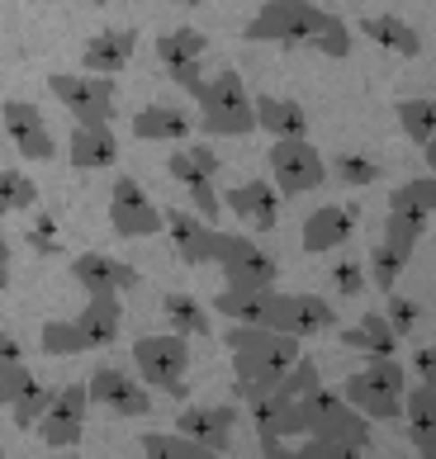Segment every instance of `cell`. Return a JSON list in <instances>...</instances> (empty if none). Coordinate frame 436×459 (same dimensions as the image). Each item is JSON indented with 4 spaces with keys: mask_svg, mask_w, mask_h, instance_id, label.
<instances>
[{
    "mask_svg": "<svg viewBox=\"0 0 436 459\" xmlns=\"http://www.w3.org/2000/svg\"><path fill=\"white\" fill-rule=\"evenodd\" d=\"M33 5H48V0H33Z\"/></svg>",
    "mask_w": 436,
    "mask_h": 459,
    "instance_id": "9f6ffc18",
    "label": "cell"
},
{
    "mask_svg": "<svg viewBox=\"0 0 436 459\" xmlns=\"http://www.w3.org/2000/svg\"><path fill=\"white\" fill-rule=\"evenodd\" d=\"M389 213H408V218H432L436 213V176H417L404 180L389 195Z\"/></svg>",
    "mask_w": 436,
    "mask_h": 459,
    "instance_id": "d6a6232c",
    "label": "cell"
},
{
    "mask_svg": "<svg viewBox=\"0 0 436 459\" xmlns=\"http://www.w3.org/2000/svg\"><path fill=\"white\" fill-rule=\"evenodd\" d=\"M389 322H394V332H398V336L413 332V322H417V303H413V299H394V294H389Z\"/></svg>",
    "mask_w": 436,
    "mask_h": 459,
    "instance_id": "bcb514c9",
    "label": "cell"
},
{
    "mask_svg": "<svg viewBox=\"0 0 436 459\" xmlns=\"http://www.w3.org/2000/svg\"><path fill=\"white\" fill-rule=\"evenodd\" d=\"M143 459H223L209 446L190 440L186 431H147L143 436Z\"/></svg>",
    "mask_w": 436,
    "mask_h": 459,
    "instance_id": "1f68e13d",
    "label": "cell"
},
{
    "mask_svg": "<svg viewBox=\"0 0 436 459\" xmlns=\"http://www.w3.org/2000/svg\"><path fill=\"white\" fill-rule=\"evenodd\" d=\"M304 412H309V436H323V440H337V446H356L365 450L371 446V417L361 407H351L342 398V388H313L304 398Z\"/></svg>",
    "mask_w": 436,
    "mask_h": 459,
    "instance_id": "5b68a950",
    "label": "cell"
},
{
    "mask_svg": "<svg viewBox=\"0 0 436 459\" xmlns=\"http://www.w3.org/2000/svg\"><path fill=\"white\" fill-rule=\"evenodd\" d=\"M251 427L257 436H284V440H304L309 436V412H304V398H290V394H261L251 398Z\"/></svg>",
    "mask_w": 436,
    "mask_h": 459,
    "instance_id": "9a60e30c",
    "label": "cell"
},
{
    "mask_svg": "<svg viewBox=\"0 0 436 459\" xmlns=\"http://www.w3.org/2000/svg\"><path fill=\"white\" fill-rule=\"evenodd\" d=\"M280 190L275 185H266V180H247L238 185V190H228V209L242 218L247 228H261V232H271L280 223Z\"/></svg>",
    "mask_w": 436,
    "mask_h": 459,
    "instance_id": "7402d4cb",
    "label": "cell"
},
{
    "mask_svg": "<svg viewBox=\"0 0 436 459\" xmlns=\"http://www.w3.org/2000/svg\"><path fill=\"white\" fill-rule=\"evenodd\" d=\"M266 327L275 332H290L299 342H309V336H323L337 327V308H332L327 299L318 294H280L275 289V303H271V322Z\"/></svg>",
    "mask_w": 436,
    "mask_h": 459,
    "instance_id": "8fae6325",
    "label": "cell"
},
{
    "mask_svg": "<svg viewBox=\"0 0 436 459\" xmlns=\"http://www.w3.org/2000/svg\"><path fill=\"white\" fill-rule=\"evenodd\" d=\"M313 388H323V369H318L313 355H299V360L284 369V379H280V394H290V398H309Z\"/></svg>",
    "mask_w": 436,
    "mask_h": 459,
    "instance_id": "ab89813d",
    "label": "cell"
},
{
    "mask_svg": "<svg viewBox=\"0 0 436 459\" xmlns=\"http://www.w3.org/2000/svg\"><path fill=\"white\" fill-rule=\"evenodd\" d=\"M86 388H91L95 407H109V417H147L153 412V388L143 379H128V374L114 369V365H100L86 379Z\"/></svg>",
    "mask_w": 436,
    "mask_h": 459,
    "instance_id": "4fadbf2b",
    "label": "cell"
},
{
    "mask_svg": "<svg viewBox=\"0 0 436 459\" xmlns=\"http://www.w3.org/2000/svg\"><path fill=\"white\" fill-rule=\"evenodd\" d=\"M29 384H33V369L24 365V355H10V360H0V407H10Z\"/></svg>",
    "mask_w": 436,
    "mask_h": 459,
    "instance_id": "b9f144b4",
    "label": "cell"
},
{
    "mask_svg": "<svg viewBox=\"0 0 436 459\" xmlns=\"http://www.w3.org/2000/svg\"><path fill=\"white\" fill-rule=\"evenodd\" d=\"M271 176L284 199H299L327 180V161L309 138H275L271 143Z\"/></svg>",
    "mask_w": 436,
    "mask_h": 459,
    "instance_id": "52a82bcc",
    "label": "cell"
},
{
    "mask_svg": "<svg viewBox=\"0 0 436 459\" xmlns=\"http://www.w3.org/2000/svg\"><path fill=\"white\" fill-rule=\"evenodd\" d=\"M408 440L423 459H436V431H408Z\"/></svg>",
    "mask_w": 436,
    "mask_h": 459,
    "instance_id": "681fc988",
    "label": "cell"
},
{
    "mask_svg": "<svg viewBox=\"0 0 436 459\" xmlns=\"http://www.w3.org/2000/svg\"><path fill=\"white\" fill-rule=\"evenodd\" d=\"M133 138L143 143H186L190 138V114L176 105H147L133 114Z\"/></svg>",
    "mask_w": 436,
    "mask_h": 459,
    "instance_id": "484cf974",
    "label": "cell"
},
{
    "mask_svg": "<svg viewBox=\"0 0 436 459\" xmlns=\"http://www.w3.org/2000/svg\"><path fill=\"white\" fill-rule=\"evenodd\" d=\"M133 53H138V29H105V33H95V39L86 43L81 66L95 72V76H119L124 66L133 62Z\"/></svg>",
    "mask_w": 436,
    "mask_h": 459,
    "instance_id": "ffe728a7",
    "label": "cell"
},
{
    "mask_svg": "<svg viewBox=\"0 0 436 459\" xmlns=\"http://www.w3.org/2000/svg\"><path fill=\"white\" fill-rule=\"evenodd\" d=\"M423 232H427V218H408V213L384 218V237L371 247V280H375L379 294H394V284L408 270L413 247L423 242Z\"/></svg>",
    "mask_w": 436,
    "mask_h": 459,
    "instance_id": "8992f818",
    "label": "cell"
},
{
    "mask_svg": "<svg viewBox=\"0 0 436 459\" xmlns=\"http://www.w3.org/2000/svg\"><path fill=\"white\" fill-rule=\"evenodd\" d=\"M72 322H76L81 346H86V351H105V346L119 342L124 303H119V294H95L86 308H81V317H72Z\"/></svg>",
    "mask_w": 436,
    "mask_h": 459,
    "instance_id": "d6986e66",
    "label": "cell"
},
{
    "mask_svg": "<svg viewBox=\"0 0 436 459\" xmlns=\"http://www.w3.org/2000/svg\"><path fill=\"white\" fill-rule=\"evenodd\" d=\"M361 29H365V39H375L379 48H389V53H398V57H417V53H423V39H417V29L404 24L398 14H371V20H365Z\"/></svg>",
    "mask_w": 436,
    "mask_h": 459,
    "instance_id": "4dcf8cb0",
    "label": "cell"
},
{
    "mask_svg": "<svg viewBox=\"0 0 436 459\" xmlns=\"http://www.w3.org/2000/svg\"><path fill=\"white\" fill-rule=\"evenodd\" d=\"M66 157H72L76 171H105V166L119 161V138H114L109 124H76Z\"/></svg>",
    "mask_w": 436,
    "mask_h": 459,
    "instance_id": "44dd1931",
    "label": "cell"
},
{
    "mask_svg": "<svg viewBox=\"0 0 436 459\" xmlns=\"http://www.w3.org/2000/svg\"><path fill=\"white\" fill-rule=\"evenodd\" d=\"M257 128L271 138H309V114L299 109V100L257 95Z\"/></svg>",
    "mask_w": 436,
    "mask_h": 459,
    "instance_id": "83f0119b",
    "label": "cell"
},
{
    "mask_svg": "<svg viewBox=\"0 0 436 459\" xmlns=\"http://www.w3.org/2000/svg\"><path fill=\"white\" fill-rule=\"evenodd\" d=\"M342 398H346L351 407H361L371 421H398V417H404V394H398V388H389V384H379L371 369L346 374Z\"/></svg>",
    "mask_w": 436,
    "mask_h": 459,
    "instance_id": "ac0fdd59",
    "label": "cell"
},
{
    "mask_svg": "<svg viewBox=\"0 0 436 459\" xmlns=\"http://www.w3.org/2000/svg\"><path fill=\"white\" fill-rule=\"evenodd\" d=\"M232 421H238L232 407H186V412L176 417V431H186L190 440L209 446L214 455H223L232 446Z\"/></svg>",
    "mask_w": 436,
    "mask_h": 459,
    "instance_id": "cb8c5ba5",
    "label": "cell"
},
{
    "mask_svg": "<svg viewBox=\"0 0 436 459\" xmlns=\"http://www.w3.org/2000/svg\"><path fill=\"white\" fill-rule=\"evenodd\" d=\"M10 261H14V251H10V237L0 232V289L10 284Z\"/></svg>",
    "mask_w": 436,
    "mask_h": 459,
    "instance_id": "f907efd6",
    "label": "cell"
},
{
    "mask_svg": "<svg viewBox=\"0 0 436 459\" xmlns=\"http://www.w3.org/2000/svg\"><path fill=\"white\" fill-rule=\"evenodd\" d=\"M95 5H109V0H95Z\"/></svg>",
    "mask_w": 436,
    "mask_h": 459,
    "instance_id": "6f0895ef",
    "label": "cell"
},
{
    "mask_svg": "<svg viewBox=\"0 0 436 459\" xmlns=\"http://www.w3.org/2000/svg\"><path fill=\"white\" fill-rule=\"evenodd\" d=\"M48 459H76V455H48Z\"/></svg>",
    "mask_w": 436,
    "mask_h": 459,
    "instance_id": "11a10c76",
    "label": "cell"
},
{
    "mask_svg": "<svg viewBox=\"0 0 436 459\" xmlns=\"http://www.w3.org/2000/svg\"><path fill=\"white\" fill-rule=\"evenodd\" d=\"M404 417L408 431H436V388L432 384H413L404 394Z\"/></svg>",
    "mask_w": 436,
    "mask_h": 459,
    "instance_id": "f35d334b",
    "label": "cell"
},
{
    "mask_svg": "<svg viewBox=\"0 0 436 459\" xmlns=\"http://www.w3.org/2000/svg\"><path fill=\"white\" fill-rule=\"evenodd\" d=\"M271 303H275V284L271 289H232L223 284V294L214 299V308L228 322H247V327H266L271 322Z\"/></svg>",
    "mask_w": 436,
    "mask_h": 459,
    "instance_id": "d4e9b609",
    "label": "cell"
},
{
    "mask_svg": "<svg viewBox=\"0 0 436 459\" xmlns=\"http://www.w3.org/2000/svg\"><path fill=\"white\" fill-rule=\"evenodd\" d=\"M166 171H171L186 190H195V185H214L218 171H223V157L209 147V143H190V147H180L166 157Z\"/></svg>",
    "mask_w": 436,
    "mask_h": 459,
    "instance_id": "4316f807",
    "label": "cell"
},
{
    "mask_svg": "<svg viewBox=\"0 0 436 459\" xmlns=\"http://www.w3.org/2000/svg\"><path fill=\"white\" fill-rule=\"evenodd\" d=\"M171 5H186L190 10V5H199V0H171Z\"/></svg>",
    "mask_w": 436,
    "mask_h": 459,
    "instance_id": "db71d44e",
    "label": "cell"
},
{
    "mask_svg": "<svg viewBox=\"0 0 436 459\" xmlns=\"http://www.w3.org/2000/svg\"><path fill=\"white\" fill-rule=\"evenodd\" d=\"M205 53H209V39L199 29H171V33H161V39H157V62L166 66V76L180 72V66L205 62Z\"/></svg>",
    "mask_w": 436,
    "mask_h": 459,
    "instance_id": "f546056e",
    "label": "cell"
},
{
    "mask_svg": "<svg viewBox=\"0 0 436 459\" xmlns=\"http://www.w3.org/2000/svg\"><path fill=\"white\" fill-rule=\"evenodd\" d=\"M72 280L86 289V299L95 294H124V289H138V270L128 261H114L105 251H81L72 256Z\"/></svg>",
    "mask_w": 436,
    "mask_h": 459,
    "instance_id": "2e32d148",
    "label": "cell"
},
{
    "mask_svg": "<svg viewBox=\"0 0 436 459\" xmlns=\"http://www.w3.org/2000/svg\"><path fill=\"white\" fill-rule=\"evenodd\" d=\"M0 459H5V450H0Z\"/></svg>",
    "mask_w": 436,
    "mask_h": 459,
    "instance_id": "680465c9",
    "label": "cell"
},
{
    "mask_svg": "<svg viewBox=\"0 0 436 459\" xmlns=\"http://www.w3.org/2000/svg\"><path fill=\"white\" fill-rule=\"evenodd\" d=\"M109 228L119 237H153L166 228V213L147 199V190L133 176H119L109 190Z\"/></svg>",
    "mask_w": 436,
    "mask_h": 459,
    "instance_id": "30bf717a",
    "label": "cell"
},
{
    "mask_svg": "<svg viewBox=\"0 0 436 459\" xmlns=\"http://www.w3.org/2000/svg\"><path fill=\"white\" fill-rule=\"evenodd\" d=\"M423 157H427V166H432V176H436V138L423 147Z\"/></svg>",
    "mask_w": 436,
    "mask_h": 459,
    "instance_id": "f5cc1de1",
    "label": "cell"
},
{
    "mask_svg": "<svg viewBox=\"0 0 436 459\" xmlns=\"http://www.w3.org/2000/svg\"><path fill=\"white\" fill-rule=\"evenodd\" d=\"M86 412H91V388L86 384L57 388L48 417L39 421V440H43V446H53V450H76L81 431H86Z\"/></svg>",
    "mask_w": 436,
    "mask_h": 459,
    "instance_id": "7c38bea8",
    "label": "cell"
},
{
    "mask_svg": "<svg viewBox=\"0 0 436 459\" xmlns=\"http://www.w3.org/2000/svg\"><path fill=\"white\" fill-rule=\"evenodd\" d=\"M195 105H199V128L209 138H247V133H257V100L247 95L242 76L232 66L205 81Z\"/></svg>",
    "mask_w": 436,
    "mask_h": 459,
    "instance_id": "7a4b0ae2",
    "label": "cell"
},
{
    "mask_svg": "<svg viewBox=\"0 0 436 459\" xmlns=\"http://www.w3.org/2000/svg\"><path fill=\"white\" fill-rule=\"evenodd\" d=\"M351 218L356 209H337V204H323V209H313L304 218V232H299V247L309 251V256H323V251H337L346 237H351Z\"/></svg>",
    "mask_w": 436,
    "mask_h": 459,
    "instance_id": "603a6c76",
    "label": "cell"
},
{
    "mask_svg": "<svg viewBox=\"0 0 436 459\" xmlns=\"http://www.w3.org/2000/svg\"><path fill=\"white\" fill-rule=\"evenodd\" d=\"M299 459H365V450L337 446V440H323V436H304L299 440Z\"/></svg>",
    "mask_w": 436,
    "mask_h": 459,
    "instance_id": "ee69618b",
    "label": "cell"
},
{
    "mask_svg": "<svg viewBox=\"0 0 436 459\" xmlns=\"http://www.w3.org/2000/svg\"><path fill=\"white\" fill-rule=\"evenodd\" d=\"M261 455H266V459H299V440H284V436H261Z\"/></svg>",
    "mask_w": 436,
    "mask_h": 459,
    "instance_id": "7dc6e473",
    "label": "cell"
},
{
    "mask_svg": "<svg viewBox=\"0 0 436 459\" xmlns=\"http://www.w3.org/2000/svg\"><path fill=\"white\" fill-rule=\"evenodd\" d=\"M0 124H5V133H10V143H14L20 157H29V161H53L57 157L53 133H48L43 114L33 109L29 100H5V105H0Z\"/></svg>",
    "mask_w": 436,
    "mask_h": 459,
    "instance_id": "5bb4252c",
    "label": "cell"
},
{
    "mask_svg": "<svg viewBox=\"0 0 436 459\" xmlns=\"http://www.w3.org/2000/svg\"><path fill=\"white\" fill-rule=\"evenodd\" d=\"M161 313H166V322H171V332H180V336H214L209 313L199 308L190 294H171L161 303Z\"/></svg>",
    "mask_w": 436,
    "mask_h": 459,
    "instance_id": "836d02e7",
    "label": "cell"
},
{
    "mask_svg": "<svg viewBox=\"0 0 436 459\" xmlns=\"http://www.w3.org/2000/svg\"><path fill=\"white\" fill-rule=\"evenodd\" d=\"M413 369H417V379H423V384H432V388H436V342H432V346H423V351L413 355Z\"/></svg>",
    "mask_w": 436,
    "mask_h": 459,
    "instance_id": "c3c4849f",
    "label": "cell"
},
{
    "mask_svg": "<svg viewBox=\"0 0 436 459\" xmlns=\"http://www.w3.org/2000/svg\"><path fill=\"white\" fill-rule=\"evenodd\" d=\"M332 284H337V294L361 299V294H365V270H361L356 261H342L337 270H332Z\"/></svg>",
    "mask_w": 436,
    "mask_h": 459,
    "instance_id": "f6af8a7d",
    "label": "cell"
},
{
    "mask_svg": "<svg viewBox=\"0 0 436 459\" xmlns=\"http://www.w3.org/2000/svg\"><path fill=\"white\" fill-rule=\"evenodd\" d=\"M214 265H223V284L232 289H271L275 284V261L242 232H214Z\"/></svg>",
    "mask_w": 436,
    "mask_h": 459,
    "instance_id": "ba28073f",
    "label": "cell"
},
{
    "mask_svg": "<svg viewBox=\"0 0 436 459\" xmlns=\"http://www.w3.org/2000/svg\"><path fill=\"white\" fill-rule=\"evenodd\" d=\"M309 48H318L323 57H346V53H351V29L337 20V14H327V24L318 29V39H313Z\"/></svg>",
    "mask_w": 436,
    "mask_h": 459,
    "instance_id": "7bdbcfd3",
    "label": "cell"
},
{
    "mask_svg": "<svg viewBox=\"0 0 436 459\" xmlns=\"http://www.w3.org/2000/svg\"><path fill=\"white\" fill-rule=\"evenodd\" d=\"M223 346L232 355V388H238L242 403L261 398V394H275L284 369L304 355L299 351V336L275 332V327H247V322H232Z\"/></svg>",
    "mask_w": 436,
    "mask_h": 459,
    "instance_id": "6da1fadb",
    "label": "cell"
},
{
    "mask_svg": "<svg viewBox=\"0 0 436 459\" xmlns=\"http://www.w3.org/2000/svg\"><path fill=\"white\" fill-rule=\"evenodd\" d=\"M327 176H337L342 185H351V190H365V185L379 180V161L361 157V152H342V157L327 166Z\"/></svg>",
    "mask_w": 436,
    "mask_h": 459,
    "instance_id": "74e56055",
    "label": "cell"
},
{
    "mask_svg": "<svg viewBox=\"0 0 436 459\" xmlns=\"http://www.w3.org/2000/svg\"><path fill=\"white\" fill-rule=\"evenodd\" d=\"M24 209H39V185H33L24 171L0 166V218H5V213H24Z\"/></svg>",
    "mask_w": 436,
    "mask_h": 459,
    "instance_id": "d590c367",
    "label": "cell"
},
{
    "mask_svg": "<svg viewBox=\"0 0 436 459\" xmlns=\"http://www.w3.org/2000/svg\"><path fill=\"white\" fill-rule=\"evenodd\" d=\"M48 91H53L66 109H72L76 124H109L114 118V76H72V72H57L48 76Z\"/></svg>",
    "mask_w": 436,
    "mask_h": 459,
    "instance_id": "9c48e42d",
    "label": "cell"
},
{
    "mask_svg": "<svg viewBox=\"0 0 436 459\" xmlns=\"http://www.w3.org/2000/svg\"><path fill=\"white\" fill-rule=\"evenodd\" d=\"M323 24H327V10H318L313 0H266V5L247 20L242 39L294 48V43H313Z\"/></svg>",
    "mask_w": 436,
    "mask_h": 459,
    "instance_id": "3957f363",
    "label": "cell"
},
{
    "mask_svg": "<svg viewBox=\"0 0 436 459\" xmlns=\"http://www.w3.org/2000/svg\"><path fill=\"white\" fill-rule=\"evenodd\" d=\"M133 365L147 388H161L171 398H186V369H190V346L180 332H161V336H138L133 342Z\"/></svg>",
    "mask_w": 436,
    "mask_h": 459,
    "instance_id": "277c9868",
    "label": "cell"
},
{
    "mask_svg": "<svg viewBox=\"0 0 436 459\" xmlns=\"http://www.w3.org/2000/svg\"><path fill=\"white\" fill-rule=\"evenodd\" d=\"M342 346L361 351V355H394V351H398V332H394L389 313L365 308L356 327H346V332H342Z\"/></svg>",
    "mask_w": 436,
    "mask_h": 459,
    "instance_id": "f1b7e54d",
    "label": "cell"
},
{
    "mask_svg": "<svg viewBox=\"0 0 436 459\" xmlns=\"http://www.w3.org/2000/svg\"><path fill=\"white\" fill-rule=\"evenodd\" d=\"M53 398H57V388H48V384L33 379V384L24 388V394L10 403V421H14L20 431H33V427H39V421L48 417V407H53Z\"/></svg>",
    "mask_w": 436,
    "mask_h": 459,
    "instance_id": "e575fe53",
    "label": "cell"
},
{
    "mask_svg": "<svg viewBox=\"0 0 436 459\" xmlns=\"http://www.w3.org/2000/svg\"><path fill=\"white\" fill-rule=\"evenodd\" d=\"M166 213V232H171V247L186 265H214V223L205 213H186V209H161Z\"/></svg>",
    "mask_w": 436,
    "mask_h": 459,
    "instance_id": "e0dca14e",
    "label": "cell"
},
{
    "mask_svg": "<svg viewBox=\"0 0 436 459\" xmlns=\"http://www.w3.org/2000/svg\"><path fill=\"white\" fill-rule=\"evenodd\" d=\"M39 346L43 355H81L86 346H81V336H76V322H43V332H39Z\"/></svg>",
    "mask_w": 436,
    "mask_h": 459,
    "instance_id": "60d3db41",
    "label": "cell"
},
{
    "mask_svg": "<svg viewBox=\"0 0 436 459\" xmlns=\"http://www.w3.org/2000/svg\"><path fill=\"white\" fill-rule=\"evenodd\" d=\"M10 355H20V346H14V342H10V332L0 327V360H10Z\"/></svg>",
    "mask_w": 436,
    "mask_h": 459,
    "instance_id": "816d5d0a",
    "label": "cell"
},
{
    "mask_svg": "<svg viewBox=\"0 0 436 459\" xmlns=\"http://www.w3.org/2000/svg\"><path fill=\"white\" fill-rule=\"evenodd\" d=\"M398 128L417 147H427L436 138V100H398Z\"/></svg>",
    "mask_w": 436,
    "mask_h": 459,
    "instance_id": "8d00e7d4",
    "label": "cell"
}]
</instances>
